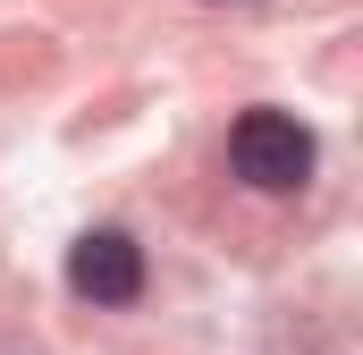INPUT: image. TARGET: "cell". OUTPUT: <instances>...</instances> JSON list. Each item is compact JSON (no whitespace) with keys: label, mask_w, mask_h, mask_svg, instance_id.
Segmentation results:
<instances>
[{"label":"cell","mask_w":363,"mask_h":355,"mask_svg":"<svg viewBox=\"0 0 363 355\" xmlns=\"http://www.w3.org/2000/svg\"><path fill=\"white\" fill-rule=\"evenodd\" d=\"M68 288H77L85 305H135V296H144V246L118 237V229L77 237V246H68Z\"/></svg>","instance_id":"7a4b0ae2"},{"label":"cell","mask_w":363,"mask_h":355,"mask_svg":"<svg viewBox=\"0 0 363 355\" xmlns=\"http://www.w3.org/2000/svg\"><path fill=\"white\" fill-rule=\"evenodd\" d=\"M228 161H237L245 186L287 195V186L313 178V136H304V119H287V110H245L237 136H228Z\"/></svg>","instance_id":"6da1fadb"}]
</instances>
